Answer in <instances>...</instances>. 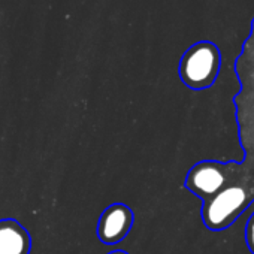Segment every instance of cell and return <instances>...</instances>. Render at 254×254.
I'll use <instances>...</instances> for the list:
<instances>
[{
	"mask_svg": "<svg viewBox=\"0 0 254 254\" xmlns=\"http://www.w3.org/2000/svg\"><path fill=\"white\" fill-rule=\"evenodd\" d=\"M254 202V181L244 178L220 191L212 199L203 202L200 217L203 224L212 232L230 227Z\"/></svg>",
	"mask_w": 254,
	"mask_h": 254,
	"instance_id": "cell-1",
	"label": "cell"
},
{
	"mask_svg": "<svg viewBox=\"0 0 254 254\" xmlns=\"http://www.w3.org/2000/svg\"><path fill=\"white\" fill-rule=\"evenodd\" d=\"M247 177L245 165L238 162L221 163L217 160H202L189 171L184 187L200 197L202 202H206L230 184L242 181Z\"/></svg>",
	"mask_w": 254,
	"mask_h": 254,
	"instance_id": "cell-2",
	"label": "cell"
},
{
	"mask_svg": "<svg viewBox=\"0 0 254 254\" xmlns=\"http://www.w3.org/2000/svg\"><path fill=\"white\" fill-rule=\"evenodd\" d=\"M221 54L215 44L200 41L193 44L181 57L178 75L181 81L191 90L209 88L220 72Z\"/></svg>",
	"mask_w": 254,
	"mask_h": 254,
	"instance_id": "cell-3",
	"label": "cell"
},
{
	"mask_svg": "<svg viewBox=\"0 0 254 254\" xmlns=\"http://www.w3.org/2000/svg\"><path fill=\"white\" fill-rule=\"evenodd\" d=\"M135 214L126 203H112L103 209L97 223V238L106 245H115L130 233Z\"/></svg>",
	"mask_w": 254,
	"mask_h": 254,
	"instance_id": "cell-4",
	"label": "cell"
},
{
	"mask_svg": "<svg viewBox=\"0 0 254 254\" xmlns=\"http://www.w3.org/2000/svg\"><path fill=\"white\" fill-rule=\"evenodd\" d=\"M32 238L26 227L12 218L0 220V254H30Z\"/></svg>",
	"mask_w": 254,
	"mask_h": 254,
	"instance_id": "cell-5",
	"label": "cell"
},
{
	"mask_svg": "<svg viewBox=\"0 0 254 254\" xmlns=\"http://www.w3.org/2000/svg\"><path fill=\"white\" fill-rule=\"evenodd\" d=\"M245 242L251 254H254V212L245 224Z\"/></svg>",
	"mask_w": 254,
	"mask_h": 254,
	"instance_id": "cell-6",
	"label": "cell"
},
{
	"mask_svg": "<svg viewBox=\"0 0 254 254\" xmlns=\"http://www.w3.org/2000/svg\"><path fill=\"white\" fill-rule=\"evenodd\" d=\"M108 254H129V253L124 250H114V251H109Z\"/></svg>",
	"mask_w": 254,
	"mask_h": 254,
	"instance_id": "cell-7",
	"label": "cell"
}]
</instances>
